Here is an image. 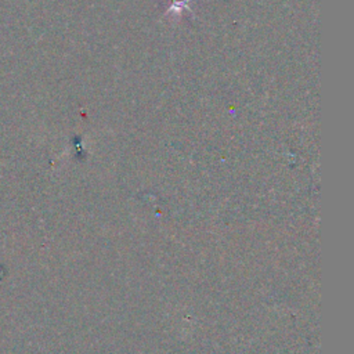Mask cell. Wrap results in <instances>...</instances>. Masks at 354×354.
Segmentation results:
<instances>
[{"mask_svg":"<svg viewBox=\"0 0 354 354\" xmlns=\"http://www.w3.org/2000/svg\"><path fill=\"white\" fill-rule=\"evenodd\" d=\"M192 0H169V7L166 10V14L180 15L184 10L189 8Z\"/></svg>","mask_w":354,"mask_h":354,"instance_id":"6da1fadb","label":"cell"}]
</instances>
